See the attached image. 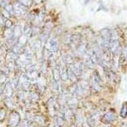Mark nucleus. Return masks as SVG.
Instances as JSON below:
<instances>
[{"mask_svg": "<svg viewBox=\"0 0 127 127\" xmlns=\"http://www.w3.org/2000/svg\"><path fill=\"white\" fill-rule=\"evenodd\" d=\"M6 117V110L4 108H0V122L4 120Z\"/></svg>", "mask_w": 127, "mask_h": 127, "instance_id": "obj_21", "label": "nucleus"}, {"mask_svg": "<svg viewBox=\"0 0 127 127\" xmlns=\"http://www.w3.org/2000/svg\"><path fill=\"white\" fill-rule=\"evenodd\" d=\"M12 25H13V23H12L11 21H10L9 19H7L6 20V22H5V26L7 28H10V27H12Z\"/></svg>", "mask_w": 127, "mask_h": 127, "instance_id": "obj_27", "label": "nucleus"}, {"mask_svg": "<svg viewBox=\"0 0 127 127\" xmlns=\"http://www.w3.org/2000/svg\"><path fill=\"white\" fill-rule=\"evenodd\" d=\"M5 10L7 12H8V14H10V15H14V6L13 5H11V4H8V5L6 6L5 8Z\"/></svg>", "mask_w": 127, "mask_h": 127, "instance_id": "obj_20", "label": "nucleus"}, {"mask_svg": "<svg viewBox=\"0 0 127 127\" xmlns=\"http://www.w3.org/2000/svg\"><path fill=\"white\" fill-rule=\"evenodd\" d=\"M127 116V104L125 103V104L122 105L121 107V110H120V116L122 118H125Z\"/></svg>", "mask_w": 127, "mask_h": 127, "instance_id": "obj_19", "label": "nucleus"}, {"mask_svg": "<svg viewBox=\"0 0 127 127\" xmlns=\"http://www.w3.org/2000/svg\"><path fill=\"white\" fill-rule=\"evenodd\" d=\"M6 81V75L3 74L0 75V85H4Z\"/></svg>", "mask_w": 127, "mask_h": 127, "instance_id": "obj_25", "label": "nucleus"}, {"mask_svg": "<svg viewBox=\"0 0 127 127\" xmlns=\"http://www.w3.org/2000/svg\"><path fill=\"white\" fill-rule=\"evenodd\" d=\"M60 78L63 81H66L69 78H68V70H66L65 66H60Z\"/></svg>", "mask_w": 127, "mask_h": 127, "instance_id": "obj_12", "label": "nucleus"}, {"mask_svg": "<svg viewBox=\"0 0 127 127\" xmlns=\"http://www.w3.org/2000/svg\"><path fill=\"white\" fill-rule=\"evenodd\" d=\"M8 55H9V58H10V60H18V58H19V57H18V54H15L14 51L10 52Z\"/></svg>", "mask_w": 127, "mask_h": 127, "instance_id": "obj_24", "label": "nucleus"}, {"mask_svg": "<svg viewBox=\"0 0 127 127\" xmlns=\"http://www.w3.org/2000/svg\"><path fill=\"white\" fill-rule=\"evenodd\" d=\"M29 126H30V125H29V124L28 123L27 120H25L24 123H23V125H22V127H29Z\"/></svg>", "mask_w": 127, "mask_h": 127, "instance_id": "obj_29", "label": "nucleus"}, {"mask_svg": "<svg viewBox=\"0 0 127 127\" xmlns=\"http://www.w3.org/2000/svg\"><path fill=\"white\" fill-rule=\"evenodd\" d=\"M19 84H20L22 88L27 90V89L29 87V85H30V82H29V79H28L27 75H22L21 78L19 79Z\"/></svg>", "mask_w": 127, "mask_h": 127, "instance_id": "obj_8", "label": "nucleus"}, {"mask_svg": "<svg viewBox=\"0 0 127 127\" xmlns=\"http://www.w3.org/2000/svg\"><path fill=\"white\" fill-rule=\"evenodd\" d=\"M77 51L80 54H85L87 52V48H86V44H79L77 45Z\"/></svg>", "mask_w": 127, "mask_h": 127, "instance_id": "obj_15", "label": "nucleus"}, {"mask_svg": "<svg viewBox=\"0 0 127 127\" xmlns=\"http://www.w3.org/2000/svg\"><path fill=\"white\" fill-rule=\"evenodd\" d=\"M111 30L108 29H103L100 30V34H101V37H102L103 39L105 40L108 41V42L110 43V39H111Z\"/></svg>", "mask_w": 127, "mask_h": 127, "instance_id": "obj_9", "label": "nucleus"}, {"mask_svg": "<svg viewBox=\"0 0 127 127\" xmlns=\"http://www.w3.org/2000/svg\"><path fill=\"white\" fill-rule=\"evenodd\" d=\"M2 92H3V90H2V89H1V87H0V94H1Z\"/></svg>", "mask_w": 127, "mask_h": 127, "instance_id": "obj_32", "label": "nucleus"}, {"mask_svg": "<svg viewBox=\"0 0 127 127\" xmlns=\"http://www.w3.org/2000/svg\"><path fill=\"white\" fill-rule=\"evenodd\" d=\"M4 14L6 16V18H7V19H8V18L10 17V14H8V13L7 11H6V10H4Z\"/></svg>", "mask_w": 127, "mask_h": 127, "instance_id": "obj_30", "label": "nucleus"}, {"mask_svg": "<svg viewBox=\"0 0 127 127\" xmlns=\"http://www.w3.org/2000/svg\"><path fill=\"white\" fill-rule=\"evenodd\" d=\"M87 122H88L89 125L90 127H94L95 126V120L94 117H89L87 119Z\"/></svg>", "mask_w": 127, "mask_h": 127, "instance_id": "obj_22", "label": "nucleus"}, {"mask_svg": "<svg viewBox=\"0 0 127 127\" xmlns=\"http://www.w3.org/2000/svg\"><path fill=\"white\" fill-rule=\"evenodd\" d=\"M106 127H109V126H106Z\"/></svg>", "mask_w": 127, "mask_h": 127, "instance_id": "obj_33", "label": "nucleus"}, {"mask_svg": "<svg viewBox=\"0 0 127 127\" xmlns=\"http://www.w3.org/2000/svg\"><path fill=\"white\" fill-rule=\"evenodd\" d=\"M21 35H22V30L21 29H20V27L19 26L15 27V29H14V38L16 39H19V38Z\"/></svg>", "mask_w": 127, "mask_h": 127, "instance_id": "obj_16", "label": "nucleus"}, {"mask_svg": "<svg viewBox=\"0 0 127 127\" xmlns=\"http://www.w3.org/2000/svg\"><path fill=\"white\" fill-rule=\"evenodd\" d=\"M34 120L35 123H37L40 126H47L48 125V120L45 116H40V115H37L34 117Z\"/></svg>", "mask_w": 127, "mask_h": 127, "instance_id": "obj_6", "label": "nucleus"}, {"mask_svg": "<svg viewBox=\"0 0 127 127\" xmlns=\"http://www.w3.org/2000/svg\"><path fill=\"white\" fill-rule=\"evenodd\" d=\"M31 97L33 99H36V100H38L39 99V94H37V92H33L32 94H31Z\"/></svg>", "mask_w": 127, "mask_h": 127, "instance_id": "obj_28", "label": "nucleus"}, {"mask_svg": "<svg viewBox=\"0 0 127 127\" xmlns=\"http://www.w3.org/2000/svg\"><path fill=\"white\" fill-rule=\"evenodd\" d=\"M64 62H65L66 64H69L70 65L74 64V58L70 54H66V55L64 57Z\"/></svg>", "mask_w": 127, "mask_h": 127, "instance_id": "obj_18", "label": "nucleus"}, {"mask_svg": "<svg viewBox=\"0 0 127 127\" xmlns=\"http://www.w3.org/2000/svg\"><path fill=\"white\" fill-rule=\"evenodd\" d=\"M19 2L20 4H23L24 6H26V7H28V6L31 5L33 0H19Z\"/></svg>", "mask_w": 127, "mask_h": 127, "instance_id": "obj_23", "label": "nucleus"}, {"mask_svg": "<svg viewBox=\"0 0 127 127\" xmlns=\"http://www.w3.org/2000/svg\"><path fill=\"white\" fill-rule=\"evenodd\" d=\"M69 69H71L72 71L75 74L76 76H79L81 74V71H82L80 64H73L70 65V68H69Z\"/></svg>", "mask_w": 127, "mask_h": 127, "instance_id": "obj_11", "label": "nucleus"}, {"mask_svg": "<svg viewBox=\"0 0 127 127\" xmlns=\"http://www.w3.org/2000/svg\"><path fill=\"white\" fill-rule=\"evenodd\" d=\"M3 93H4V95H5L7 98L12 97V95L14 94V87L12 85L11 82H8V83L5 84L4 90H3Z\"/></svg>", "mask_w": 127, "mask_h": 127, "instance_id": "obj_5", "label": "nucleus"}, {"mask_svg": "<svg viewBox=\"0 0 127 127\" xmlns=\"http://www.w3.org/2000/svg\"><path fill=\"white\" fill-rule=\"evenodd\" d=\"M59 49V42L54 39H49L46 44V50L51 53H56Z\"/></svg>", "mask_w": 127, "mask_h": 127, "instance_id": "obj_3", "label": "nucleus"}, {"mask_svg": "<svg viewBox=\"0 0 127 127\" xmlns=\"http://www.w3.org/2000/svg\"><path fill=\"white\" fill-rule=\"evenodd\" d=\"M13 6H14V11L15 15L21 16L27 12V7L20 3H16Z\"/></svg>", "mask_w": 127, "mask_h": 127, "instance_id": "obj_4", "label": "nucleus"}, {"mask_svg": "<svg viewBox=\"0 0 127 127\" xmlns=\"http://www.w3.org/2000/svg\"><path fill=\"white\" fill-rule=\"evenodd\" d=\"M116 120V114L114 111H108L107 113L105 114V116H103L102 121L106 124H110Z\"/></svg>", "mask_w": 127, "mask_h": 127, "instance_id": "obj_7", "label": "nucleus"}, {"mask_svg": "<svg viewBox=\"0 0 127 127\" xmlns=\"http://www.w3.org/2000/svg\"><path fill=\"white\" fill-rule=\"evenodd\" d=\"M68 78H69L72 82H75L76 79H77V76L75 75V74L70 69H68Z\"/></svg>", "mask_w": 127, "mask_h": 127, "instance_id": "obj_17", "label": "nucleus"}, {"mask_svg": "<svg viewBox=\"0 0 127 127\" xmlns=\"http://www.w3.org/2000/svg\"><path fill=\"white\" fill-rule=\"evenodd\" d=\"M9 4V0H1V6L5 8L6 6Z\"/></svg>", "mask_w": 127, "mask_h": 127, "instance_id": "obj_26", "label": "nucleus"}, {"mask_svg": "<svg viewBox=\"0 0 127 127\" xmlns=\"http://www.w3.org/2000/svg\"><path fill=\"white\" fill-rule=\"evenodd\" d=\"M84 62H85V65H86L88 68H90V69H92V68H94V64H95L94 63V61L92 60V59L90 58V56L89 55L87 52L85 53V56H84Z\"/></svg>", "mask_w": 127, "mask_h": 127, "instance_id": "obj_10", "label": "nucleus"}, {"mask_svg": "<svg viewBox=\"0 0 127 127\" xmlns=\"http://www.w3.org/2000/svg\"><path fill=\"white\" fill-rule=\"evenodd\" d=\"M49 112L50 111H52L51 112V115L52 116H54V110H55V105H56V102H55V100H54V98H51L49 100Z\"/></svg>", "mask_w": 127, "mask_h": 127, "instance_id": "obj_14", "label": "nucleus"}, {"mask_svg": "<svg viewBox=\"0 0 127 127\" xmlns=\"http://www.w3.org/2000/svg\"><path fill=\"white\" fill-rule=\"evenodd\" d=\"M4 24V19H3V17L1 15H0V25Z\"/></svg>", "mask_w": 127, "mask_h": 127, "instance_id": "obj_31", "label": "nucleus"}, {"mask_svg": "<svg viewBox=\"0 0 127 127\" xmlns=\"http://www.w3.org/2000/svg\"><path fill=\"white\" fill-rule=\"evenodd\" d=\"M53 77L54 79L56 81H58L60 78V65H57L56 67H54V69H53Z\"/></svg>", "mask_w": 127, "mask_h": 127, "instance_id": "obj_13", "label": "nucleus"}, {"mask_svg": "<svg viewBox=\"0 0 127 127\" xmlns=\"http://www.w3.org/2000/svg\"><path fill=\"white\" fill-rule=\"evenodd\" d=\"M20 118L19 113L17 110H13L10 113L9 119H8V126L9 127H18L20 124Z\"/></svg>", "mask_w": 127, "mask_h": 127, "instance_id": "obj_1", "label": "nucleus"}, {"mask_svg": "<svg viewBox=\"0 0 127 127\" xmlns=\"http://www.w3.org/2000/svg\"><path fill=\"white\" fill-rule=\"evenodd\" d=\"M110 51L115 55H117L121 52V47L118 39H111L110 42Z\"/></svg>", "mask_w": 127, "mask_h": 127, "instance_id": "obj_2", "label": "nucleus"}]
</instances>
